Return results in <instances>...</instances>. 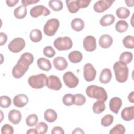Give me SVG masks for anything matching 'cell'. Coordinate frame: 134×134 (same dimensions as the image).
Listing matches in <instances>:
<instances>
[{"mask_svg": "<svg viewBox=\"0 0 134 134\" xmlns=\"http://www.w3.org/2000/svg\"><path fill=\"white\" fill-rule=\"evenodd\" d=\"M34 60V55L29 52L24 53L17 64L12 70V75L16 79H19L23 76L28 70L29 66L31 65Z\"/></svg>", "mask_w": 134, "mask_h": 134, "instance_id": "cell-1", "label": "cell"}, {"mask_svg": "<svg viewBox=\"0 0 134 134\" xmlns=\"http://www.w3.org/2000/svg\"><path fill=\"white\" fill-rule=\"evenodd\" d=\"M86 94L90 98L105 102L107 99L106 90L102 87L95 85H89L86 89Z\"/></svg>", "mask_w": 134, "mask_h": 134, "instance_id": "cell-2", "label": "cell"}, {"mask_svg": "<svg viewBox=\"0 0 134 134\" xmlns=\"http://www.w3.org/2000/svg\"><path fill=\"white\" fill-rule=\"evenodd\" d=\"M113 69L117 82L124 83L127 80L129 70L127 64L119 61H117L113 65Z\"/></svg>", "mask_w": 134, "mask_h": 134, "instance_id": "cell-3", "label": "cell"}, {"mask_svg": "<svg viewBox=\"0 0 134 134\" xmlns=\"http://www.w3.org/2000/svg\"><path fill=\"white\" fill-rule=\"evenodd\" d=\"M48 77L43 73L32 75L28 79L29 85L35 89H40L46 85Z\"/></svg>", "mask_w": 134, "mask_h": 134, "instance_id": "cell-4", "label": "cell"}, {"mask_svg": "<svg viewBox=\"0 0 134 134\" xmlns=\"http://www.w3.org/2000/svg\"><path fill=\"white\" fill-rule=\"evenodd\" d=\"M53 45L59 51L67 50L72 48L73 42L69 37H60L54 40Z\"/></svg>", "mask_w": 134, "mask_h": 134, "instance_id": "cell-5", "label": "cell"}, {"mask_svg": "<svg viewBox=\"0 0 134 134\" xmlns=\"http://www.w3.org/2000/svg\"><path fill=\"white\" fill-rule=\"evenodd\" d=\"M60 26V22L57 18H51L47 21L44 27V33L48 36L55 35Z\"/></svg>", "mask_w": 134, "mask_h": 134, "instance_id": "cell-6", "label": "cell"}, {"mask_svg": "<svg viewBox=\"0 0 134 134\" xmlns=\"http://www.w3.org/2000/svg\"><path fill=\"white\" fill-rule=\"evenodd\" d=\"M25 45L26 43L24 39L16 38L11 40L8 45V48L12 52L18 53L25 48Z\"/></svg>", "mask_w": 134, "mask_h": 134, "instance_id": "cell-7", "label": "cell"}, {"mask_svg": "<svg viewBox=\"0 0 134 134\" xmlns=\"http://www.w3.org/2000/svg\"><path fill=\"white\" fill-rule=\"evenodd\" d=\"M63 80L64 84L69 88H73L77 86L79 79L70 71L65 72L63 75Z\"/></svg>", "mask_w": 134, "mask_h": 134, "instance_id": "cell-8", "label": "cell"}, {"mask_svg": "<svg viewBox=\"0 0 134 134\" xmlns=\"http://www.w3.org/2000/svg\"><path fill=\"white\" fill-rule=\"evenodd\" d=\"M30 14L34 18H37L41 15L44 16L50 14V11L43 5H37L31 8L30 10Z\"/></svg>", "mask_w": 134, "mask_h": 134, "instance_id": "cell-9", "label": "cell"}, {"mask_svg": "<svg viewBox=\"0 0 134 134\" xmlns=\"http://www.w3.org/2000/svg\"><path fill=\"white\" fill-rule=\"evenodd\" d=\"M83 71L84 77L86 81L91 82L95 79L96 71L92 64L90 63L85 64L83 68Z\"/></svg>", "mask_w": 134, "mask_h": 134, "instance_id": "cell-10", "label": "cell"}, {"mask_svg": "<svg viewBox=\"0 0 134 134\" xmlns=\"http://www.w3.org/2000/svg\"><path fill=\"white\" fill-rule=\"evenodd\" d=\"M46 86L49 89L58 91L62 87V84L60 79L58 76L51 75L47 79Z\"/></svg>", "mask_w": 134, "mask_h": 134, "instance_id": "cell-11", "label": "cell"}, {"mask_svg": "<svg viewBox=\"0 0 134 134\" xmlns=\"http://www.w3.org/2000/svg\"><path fill=\"white\" fill-rule=\"evenodd\" d=\"M114 2L112 0H99L94 4L93 8L97 13H102L108 9Z\"/></svg>", "mask_w": 134, "mask_h": 134, "instance_id": "cell-12", "label": "cell"}, {"mask_svg": "<svg viewBox=\"0 0 134 134\" xmlns=\"http://www.w3.org/2000/svg\"><path fill=\"white\" fill-rule=\"evenodd\" d=\"M83 47L84 49L88 52H92L96 48V41L95 38L93 36H87L83 40Z\"/></svg>", "mask_w": 134, "mask_h": 134, "instance_id": "cell-13", "label": "cell"}, {"mask_svg": "<svg viewBox=\"0 0 134 134\" xmlns=\"http://www.w3.org/2000/svg\"><path fill=\"white\" fill-rule=\"evenodd\" d=\"M28 102L27 96L24 94L16 95L13 99L14 105L17 107H23L26 106Z\"/></svg>", "mask_w": 134, "mask_h": 134, "instance_id": "cell-14", "label": "cell"}, {"mask_svg": "<svg viewBox=\"0 0 134 134\" xmlns=\"http://www.w3.org/2000/svg\"><path fill=\"white\" fill-rule=\"evenodd\" d=\"M53 64L54 68L59 71H63L68 66V62L62 57H57L53 60Z\"/></svg>", "mask_w": 134, "mask_h": 134, "instance_id": "cell-15", "label": "cell"}, {"mask_svg": "<svg viewBox=\"0 0 134 134\" xmlns=\"http://www.w3.org/2000/svg\"><path fill=\"white\" fill-rule=\"evenodd\" d=\"M109 108L114 113L117 114L122 106V100L118 97H113L109 102Z\"/></svg>", "mask_w": 134, "mask_h": 134, "instance_id": "cell-16", "label": "cell"}, {"mask_svg": "<svg viewBox=\"0 0 134 134\" xmlns=\"http://www.w3.org/2000/svg\"><path fill=\"white\" fill-rule=\"evenodd\" d=\"M121 117L125 121H130L134 118V106L124 108L121 113Z\"/></svg>", "mask_w": 134, "mask_h": 134, "instance_id": "cell-17", "label": "cell"}, {"mask_svg": "<svg viewBox=\"0 0 134 134\" xmlns=\"http://www.w3.org/2000/svg\"><path fill=\"white\" fill-rule=\"evenodd\" d=\"M8 117L10 122L16 125L20 122L22 116L20 111L16 109H12L9 112Z\"/></svg>", "mask_w": 134, "mask_h": 134, "instance_id": "cell-18", "label": "cell"}, {"mask_svg": "<svg viewBox=\"0 0 134 134\" xmlns=\"http://www.w3.org/2000/svg\"><path fill=\"white\" fill-rule=\"evenodd\" d=\"M113 41V38L109 35L104 34L99 39V44L102 48L106 49L111 46Z\"/></svg>", "mask_w": 134, "mask_h": 134, "instance_id": "cell-19", "label": "cell"}, {"mask_svg": "<svg viewBox=\"0 0 134 134\" xmlns=\"http://www.w3.org/2000/svg\"><path fill=\"white\" fill-rule=\"evenodd\" d=\"M112 73L111 70L108 68H105L101 71L99 79L101 83L107 84L110 81Z\"/></svg>", "mask_w": 134, "mask_h": 134, "instance_id": "cell-20", "label": "cell"}, {"mask_svg": "<svg viewBox=\"0 0 134 134\" xmlns=\"http://www.w3.org/2000/svg\"><path fill=\"white\" fill-rule=\"evenodd\" d=\"M37 65L40 69L47 72L50 70L52 68L50 60L45 58H39L37 60Z\"/></svg>", "mask_w": 134, "mask_h": 134, "instance_id": "cell-21", "label": "cell"}, {"mask_svg": "<svg viewBox=\"0 0 134 134\" xmlns=\"http://www.w3.org/2000/svg\"><path fill=\"white\" fill-rule=\"evenodd\" d=\"M115 20V16L112 14L104 15L100 19L99 23L103 27H106L112 25Z\"/></svg>", "mask_w": 134, "mask_h": 134, "instance_id": "cell-22", "label": "cell"}, {"mask_svg": "<svg viewBox=\"0 0 134 134\" xmlns=\"http://www.w3.org/2000/svg\"><path fill=\"white\" fill-rule=\"evenodd\" d=\"M71 27L76 31H80L84 28V22L80 18H75L71 21Z\"/></svg>", "mask_w": 134, "mask_h": 134, "instance_id": "cell-23", "label": "cell"}, {"mask_svg": "<svg viewBox=\"0 0 134 134\" xmlns=\"http://www.w3.org/2000/svg\"><path fill=\"white\" fill-rule=\"evenodd\" d=\"M65 2L68 10L72 14L77 12L80 9L78 3V0H66Z\"/></svg>", "mask_w": 134, "mask_h": 134, "instance_id": "cell-24", "label": "cell"}, {"mask_svg": "<svg viewBox=\"0 0 134 134\" xmlns=\"http://www.w3.org/2000/svg\"><path fill=\"white\" fill-rule=\"evenodd\" d=\"M69 60L74 63H77L81 62L83 59L82 53L79 51H73L68 55Z\"/></svg>", "mask_w": 134, "mask_h": 134, "instance_id": "cell-25", "label": "cell"}, {"mask_svg": "<svg viewBox=\"0 0 134 134\" xmlns=\"http://www.w3.org/2000/svg\"><path fill=\"white\" fill-rule=\"evenodd\" d=\"M44 119L49 122H53L57 118L56 111L52 109H47L44 113Z\"/></svg>", "mask_w": 134, "mask_h": 134, "instance_id": "cell-26", "label": "cell"}, {"mask_svg": "<svg viewBox=\"0 0 134 134\" xmlns=\"http://www.w3.org/2000/svg\"><path fill=\"white\" fill-rule=\"evenodd\" d=\"M27 8L23 5L16 8L14 11V16L17 19H23L25 18L27 15Z\"/></svg>", "mask_w": 134, "mask_h": 134, "instance_id": "cell-27", "label": "cell"}, {"mask_svg": "<svg viewBox=\"0 0 134 134\" xmlns=\"http://www.w3.org/2000/svg\"><path fill=\"white\" fill-rule=\"evenodd\" d=\"M106 108L104 102L98 100L95 102L93 106V111L94 113L99 114L103 112Z\"/></svg>", "mask_w": 134, "mask_h": 134, "instance_id": "cell-28", "label": "cell"}, {"mask_svg": "<svg viewBox=\"0 0 134 134\" xmlns=\"http://www.w3.org/2000/svg\"><path fill=\"white\" fill-rule=\"evenodd\" d=\"M29 37L30 40L34 42H39L42 38L41 31L38 29H35L30 31Z\"/></svg>", "mask_w": 134, "mask_h": 134, "instance_id": "cell-29", "label": "cell"}, {"mask_svg": "<svg viewBox=\"0 0 134 134\" xmlns=\"http://www.w3.org/2000/svg\"><path fill=\"white\" fill-rule=\"evenodd\" d=\"M128 28V24L124 20H118L115 25L116 30L119 33H123L126 31Z\"/></svg>", "mask_w": 134, "mask_h": 134, "instance_id": "cell-30", "label": "cell"}, {"mask_svg": "<svg viewBox=\"0 0 134 134\" xmlns=\"http://www.w3.org/2000/svg\"><path fill=\"white\" fill-rule=\"evenodd\" d=\"M133 58L132 53L129 51H125L122 52L119 57V61L128 64L131 62Z\"/></svg>", "mask_w": 134, "mask_h": 134, "instance_id": "cell-31", "label": "cell"}, {"mask_svg": "<svg viewBox=\"0 0 134 134\" xmlns=\"http://www.w3.org/2000/svg\"><path fill=\"white\" fill-rule=\"evenodd\" d=\"M49 6L54 11H60L63 8V3L60 0H51L49 2Z\"/></svg>", "mask_w": 134, "mask_h": 134, "instance_id": "cell-32", "label": "cell"}, {"mask_svg": "<svg viewBox=\"0 0 134 134\" xmlns=\"http://www.w3.org/2000/svg\"><path fill=\"white\" fill-rule=\"evenodd\" d=\"M116 15L120 19H126L128 18L130 15V11L129 9L125 7H120L116 10Z\"/></svg>", "mask_w": 134, "mask_h": 134, "instance_id": "cell-33", "label": "cell"}, {"mask_svg": "<svg viewBox=\"0 0 134 134\" xmlns=\"http://www.w3.org/2000/svg\"><path fill=\"white\" fill-rule=\"evenodd\" d=\"M122 43L125 47L128 49H133L134 37L131 35H128L122 40Z\"/></svg>", "mask_w": 134, "mask_h": 134, "instance_id": "cell-34", "label": "cell"}, {"mask_svg": "<svg viewBox=\"0 0 134 134\" xmlns=\"http://www.w3.org/2000/svg\"><path fill=\"white\" fill-rule=\"evenodd\" d=\"M38 121V117L37 116V115L35 114H31L29 115L26 119V122L27 126L29 127H33L35 126Z\"/></svg>", "mask_w": 134, "mask_h": 134, "instance_id": "cell-35", "label": "cell"}, {"mask_svg": "<svg viewBox=\"0 0 134 134\" xmlns=\"http://www.w3.org/2000/svg\"><path fill=\"white\" fill-rule=\"evenodd\" d=\"M114 120V117L111 114H107L104 116L100 121L101 125L104 127H108L112 124Z\"/></svg>", "mask_w": 134, "mask_h": 134, "instance_id": "cell-36", "label": "cell"}, {"mask_svg": "<svg viewBox=\"0 0 134 134\" xmlns=\"http://www.w3.org/2000/svg\"><path fill=\"white\" fill-rule=\"evenodd\" d=\"M86 102L85 97L82 94L74 95V104L77 106H82Z\"/></svg>", "mask_w": 134, "mask_h": 134, "instance_id": "cell-37", "label": "cell"}, {"mask_svg": "<svg viewBox=\"0 0 134 134\" xmlns=\"http://www.w3.org/2000/svg\"><path fill=\"white\" fill-rule=\"evenodd\" d=\"M62 102L65 106H70L74 104V95L66 94L63 96Z\"/></svg>", "mask_w": 134, "mask_h": 134, "instance_id": "cell-38", "label": "cell"}, {"mask_svg": "<svg viewBox=\"0 0 134 134\" xmlns=\"http://www.w3.org/2000/svg\"><path fill=\"white\" fill-rule=\"evenodd\" d=\"M125 132V128L121 124L116 125L109 131L110 134H124Z\"/></svg>", "mask_w": 134, "mask_h": 134, "instance_id": "cell-39", "label": "cell"}, {"mask_svg": "<svg viewBox=\"0 0 134 134\" xmlns=\"http://www.w3.org/2000/svg\"><path fill=\"white\" fill-rule=\"evenodd\" d=\"M11 99L7 96L3 95L0 97V106L2 108H8L11 105Z\"/></svg>", "mask_w": 134, "mask_h": 134, "instance_id": "cell-40", "label": "cell"}, {"mask_svg": "<svg viewBox=\"0 0 134 134\" xmlns=\"http://www.w3.org/2000/svg\"><path fill=\"white\" fill-rule=\"evenodd\" d=\"M38 133L39 134H44L46 133L48 129V127L47 124H46L44 122H40L38 123L35 127Z\"/></svg>", "mask_w": 134, "mask_h": 134, "instance_id": "cell-41", "label": "cell"}, {"mask_svg": "<svg viewBox=\"0 0 134 134\" xmlns=\"http://www.w3.org/2000/svg\"><path fill=\"white\" fill-rule=\"evenodd\" d=\"M43 54L48 58H52L55 55L56 52L51 46H47L43 50Z\"/></svg>", "mask_w": 134, "mask_h": 134, "instance_id": "cell-42", "label": "cell"}, {"mask_svg": "<svg viewBox=\"0 0 134 134\" xmlns=\"http://www.w3.org/2000/svg\"><path fill=\"white\" fill-rule=\"evenodd\" d=\"M1 132L2 134H13L14 133V128L11 125L6 124L2 126Z\"/></svg>", "mask_w": 134, "mask_h": 134, "instance_id": "cell-43", "label": "cell"}, {"mask_svg": "<svg viewBox=\"0 0 134 134\" xmlns=\"http://www.w3.org/2000/svg\"><path fill=\"white\" fill-rule=\"evenodd\" d=\"M51 133L52 134H64V131L61 127L57 126L52 129Z\"/></svg>", "mask_w": 134, "mask_h": 134, "instance_id": "cell-44", "label": "cell"}, {"mask_svg": "<svg viewBox=\"0 0 134 134\" xmlns=\"http://www.w3.org/2000/svg\"><path fill=\"white\" fill-rule=\"evenodd\" d=\"M78 3L80 8H83L88 6L91 1L87 0H78Z\"/></svg>", "mask_w": 134, "mask_h": 134, "instance_id": "cell-45", "label": "cell"}, {"mask_svg": "<svg viewBox=\"0 0 134 134\" xmlns=\"http://www.w3.org/2000/svg\"><path fill=\"white\" fill-rule=\"evenodd\" d=\"M7 40V36L5 33H0V45L3 46L6 43Z\"/></svg>", "mask_w": 134, "mask_h": 134, "instance_id": "cell-46", "label": "cell"}, {"mask_svg": "<svg viewBox=\"0 0 134 134\" xmlns=\"http://www.w3.org/2000/svg\"><path fill=\"white\" fill-rule=\"evenodd\" d=\"M39 0H23L21 1V3L23 5L25 6H27L29 5H32L34 4H36L38 2H39Z\"/></svg>", "mask_w": 134, "mask_h": 134, "instance_id": "cell-47", "label": "cell"}, {"mask_svg": "<svg viewBox=\"0 0 134 134\" xmlns=\"http://www.w3.org/2000/svg\"><path fill=\"white\" fill-rule=\"evenodd\" d=\"M19 1L18 0H7L6 1V4L9 7H13L15 6L18 3Z\"/></svg>", "mask_w": 134, "mask_h": 134, "instance_id": "cell-48", "label": "cell"}, {"mask_svg": "<svg viewBox=\"0 0 134 134\" xmlns=\"http://www.w3.org/2000/svg\"><path fill=\"white\" fill-rule=\"evenodd\" d=\"M128 99L129 102H130L132 103H134V92L132 91L128 96Z\"/></svg>", "mask_w": 134, "mask_h": 134, "instance_id": "cell-49", "label": "cell"}, {"mask_svg": "<svg viewBox=\"0 0 134 134\" xmlns=\"http://www.w3.org/2000/svg\"><path fill=\"white\" fill-rule=\"evenodd\" d=\"M72 133H84V131L80 128H76L74 129V130L72 131Z\"/></svg>", "mask_w": 134, "mask_h": 134, "instance_id": "cell-50", "label": "cell"}, {"mask_svg": "<svg viewBox=\"0 0 134 134\" xmlns=\"http://www.w3.org/2000/svg\"><path fill=\"white\" fill-rule=\"evenodd\" d=\"M125 3L126 5L128 7H132L134 5V1L133 0H129V1H125Z\"/></svg>", "mask_w": 134, "mask_h": 134, "instance_id": "cell-51", "label": "cell"}, {"mask_svg": "<svg viewBox=\"0 0 134 134\" xmlns=\"http://www.w3.org/2000/svg\"><path fill=\"white\" fill-rule=\"evenodd\" d=\"M27 134H29V133H34V134H37L38 133L36 129L35 128H31L28 130V131L26 132Z\"/></svg>", "mask_w": 134, "mask_h": 134, "instance_id": "cell-52", "label": "cell"}]
</instances>
